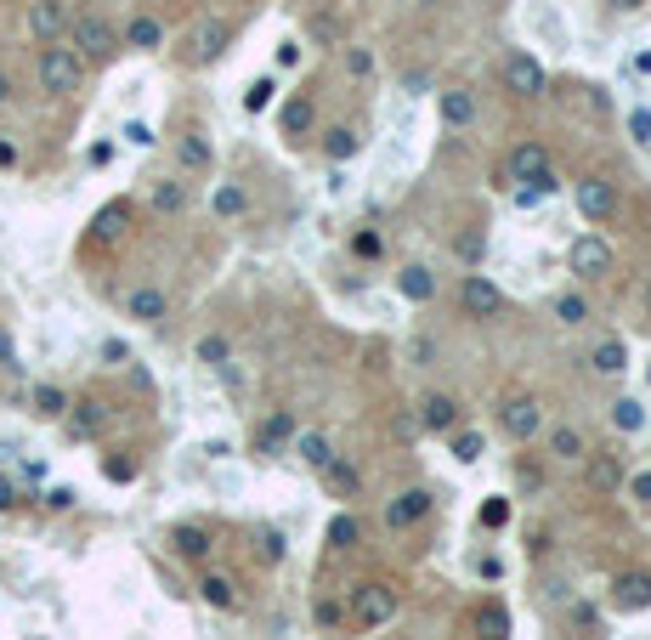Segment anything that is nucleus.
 <instances>
[{"label": "nucleus", "instance_id": "35", "mask_svg": "<svg viewBox=\"0 0 651 640\" xmlns=\"http://www.w3.org/2000/svg\"><path fill=\"white\" fill-rule=\"evenodd\" d=\"M555 318H561L567 329H578V323H589V301L583 295H561V301H555Z\"/></svg>", "mask_w": 651, "mask_h": 640}, {"label": "nucleus", "instance_id": "1", "mask_svg": "<svg viewBox=\"0 0 651 640\" xmlns=\"http://www.w3.org/2000/svg\"><path fill=\"white\" fill-rule=\"evenodd\" d=\"M80 80H85V57L74 52V45H45L40 52V85L52 91V97L80 91Z\"/></svg>", "mask_w": 651, "mask_h": 640}, {"label": "nucleus", "instance_id": "42", "mask_svg": "<svg viewBox=\"0 0 651 640\" xmlns=\"http://www.w3.org/2000/svg\"><path fill=\"white\" fill-rule=\"evenodd\" d=\"M454 249H459V261H470V267H476V261L487 255V239H482V232H464V239H459Z\"/></svg>", "mask_w": 651, "mask_h": 640}, {"label": "nucleus", "instance_id": "17", "mask_svg": "<svg viewBox=\"0 0 651 640\" xmlns=\"http://www.w3.org/2000/svg\"><path fill=\"white\" fill-rule=\"evenodd\" d=\"M420 425H425V431H454V425H459V402L442 397V392L425 397V402H420Z\"/></svg>", "mask_w": 651, "mask_h": 640}, {"label": "nucleus", "instance_id": "25", "mask_svg": "<svg viewBox=\"0 0 651 640\" xmlns=\"http://www.w3.org/2000/svg\"><path fill=\"white\" fill-rule=\"evenodd\" d=\"M289 436H294V419H289V414H272L267 425L255 431V454H277V448H284Z\"/></svg>", "mask_w": 651, "mask_h": 640}, {"label": "nucleus", "instance_id": "48", "mask_svg": "<svg viewBox=\"0 0 651 640\" xmlns=\"http://www.w3.org/2000/svg\"><path fill=\"white\" fill-rule=\"evenodd\" d=\"M629 131H634V142H651V114H646V108H634V114H629Z\"/></svg>", "mask_w": 651, "mask_h": 640}, {"label": "nucleus", "instance_id": "30", "mask_svg": "<svg viewBox=\"0 0 651 640\" xmlns=\"http://www.w3.org/2000/svg\"><path fill=\"white\" fill-rule=\"evenodd\" d=\"M159 40H165V28L153 23V18H131V28H125V45H136V52H159Z\"/></svg>", "mask_w": 651, "mask_h": 640}, {"label": "nucleus", "instance_id": "47", "mask_svg": "<svg viewBox=\"0 0 651 640\" xmlns=\"http://www.w3.org/2000/svg\"><path fill=\"white\" fill-rule=\"evenodd\" d=\"M261 561H284V533H261Z\"/></svg>", "mask_w": 651, "mask_h": 640}, {"label": "nucleus", "instance_id": "7", "mask_svg": "<svg viewBox=\"0 0 651 640\" xmlns=\"http://www.w3.org/2000/svg\"><path fill=\"white\" fill-rule=\"evenodd\" d=\"M459 301H464L470 318H499V312H504V289L487 284L482 272H470V278H464V289H459Z\"/></svg>", "mask_w": 651, "mask_h": 640}, {"label": "nucleus", "instance_id": "3", "mask_svg": "<svg viewBox=\"0 0 651 640\" xmlns=\"http://www.w3.org/2000/svg\"><path fill=\"white\" fill-rule=\"evenodd\" d=\"M68 28H74V52L91 57V62H108L119 52V35H114V23H108V18H91V12H85V18H74Z\"/></svg>", "mask_w": 651, "mask_h": 640}, {"label": "nucleus", "instance_id": "20", "mask_svg": "<svg viewBox=\"0 0 651 640\" xmlns=\"http://www.w3.org/2000/svg\"><path fill=\"white\" fill-rule=\"evenodd\" d=\"M442 119L447 125H454V131H464V125H470L476 119V97H470V91H464V85H454V91H442Z\"/></svg>", "mask_w": 651, "mask_h": 640}, {"label": "nucleus", "instance_id": "49", "mask_svg": "<svg viewBox=\"0 0 651 640\" xmlns=\"http://www.w3.org/2000/svg\"><path fill=\"white\" fill-rule=\"evenodd\" d=\"M0 369H18V340H12V329H0Z\"/></svg>", "mask_w": 651, "mask_h": 640}, {"label": "nucleus", "instance_id": "40", "mask_svg": "<svg viewBox=\"0 0 651 640\" xmlns=\"http://www.w3.org/2000/svg\"><path fill=\"white\" fill-rule=\"evenodd\" d=\"M284 131H289V136H301V131H312V102H306V97L284 108Z\"/></svg>", "mask_w": 651, "mask_h": 640}, {"label": "nucleus", "instance_id": "14", "mask_svg": "<svg viewBox=\"0 0 651 640\" xmlns=\"http://www.w3.org/2000/svg\"><path fill=\"white\" fill-rule=\"evenodd\" d=\"M125 227H131V205L119 198V205L97 210V222H91V239H97V244H119V239H125Z\"/></svg>", "mask_w": 651, "mask_h": 640}, {"label": "nucleus", "instance_id": "50", "mask_svg": "<svg viewBox=\"0 0 651 640\" xmlns=\"http://www.w3.org/2000/svg\"><path fill=\"white\" fill-rule=\"evenodd\" d=\"M510 522V505H504V498H493V505L482 510V527H504Z\"/></svg>", "mask_w": 651, "mask_h": 640}, {"label": "nucleus", "instance_id": "33", "mask_svg": "<svg viewBox=\"0 0 651 640\" xmlns=\"http://www.w3.org/2000/svg\"><path fill=\"white\" fill-rule=\"evenodd\" d=\"M210 205H215V215H227V222H232V215H244V205H250V198H244V187H215V198H210Z\"/></svg>", "mask_w": 651, "mask_h": 640}, {"label": "nucleus", "instance_id": "13", "mask_svg": "<svg viewBox=\"0 0 651 640\" xmlns=\"http://www.w3.org/2000/svg\"><path fill=\"white\" fill-rule=\"evenodd\" d=\"M550 170V153L538 148V142H521V148H510V165H504V176L510 182H538Z\"/></svg>", "mask_w": 651, "mask_h": 640}, {"label": "nucleus", "instance_id": "18", "mask_svg": "<svg viewBox=\"0 0 651 640\" xmlns=\"http://www.w3.org/2000/svg\"><path fill=\"white\" fill-rule=\"evenodd\" d=\"M198 595H205L215 612H232V606H238V584H232L227 572H205V579H198Z\"/></svg>", "mask_w": 651, "mask_h": 640}, {"label": "nucleus", "instance_id": "45", "mask_svg": "<svg viewBox=\"0 0 651 640\" xmlns=\"http://www.w3.org/2000/svg\"><path fill=\"white\" fill-rule=\"evenodd\" d=\"M125 142H131V148H153V142H159V136H153L142 119H131V125H125Z\"/></svg>", "mask_w": 651, "mask_h": 640}, {"label": "nucleus", "instance_id": "38", "mask_svg": "<svg viewBox=\"0 0 651 640\" xmlns=\"http://www.w3.org/2000/svg\"><path fill=\"white\" fill-rule=\"evenodd\" d=\"M181 165H188V170H210V142H205V136H181Z\"/></svg>", "mask_w": 651, "mask_h": 640}, {"label": "nucleus", "instance_id": "36", "mask_svg": "<svg viewBox=\"0 0 651 640\" xmlns=\"http://www.w3.org/2000/svg\"><path fill=\"white\" fill-rule=\"evenodd\" d=\"M612 425H617V431H640V425H646V409H640V402H634V397L612 402Z\"/></svg>", "mask_w": 651, "mask_h": 640}, {"label": "nucleus", "instance_id": "12", "mask_svg": "<svg viewBox=\"0 0 651 640\" xmlns=\"http://www.w3.org/2000/svg\"><path fill=\"white\" fill-rule=\"evenodd\" d=\"M583 482H589V493H617L629 482V471H623V459H617V454H589Z\"/></svg>", "mask_w": 651, "mask_h": 640}, {"label": "nucleus", "instance_id": "52", "mask_svg": "<svg viewBox=\"0 0 651 640\" xmlns=\"http://www.w3.org/2000/svg\"><path fill=\"white\" fill-rule=\"evenodd\" d=\"M346 62H351V74H358V80H363L368 69H374V57H368V52H358V45H351V52H346Z\"/></svg>", "mask_w": 651, "mask_h": 640}, {"label": "nucleus", "instance_id": "5", "mask_svg": "<svg viewBox=\"0 0 651 640\" xmlns=\"http://www.w3.org/2000/svg\"><path fill=\"white\" fill-rule=\"evenodd\" d=\"M578 210L589 215V222H612V215H617V182L583 176V182H578Z\"/></svg>", "mask_w": 651, "mask_h": 640}, {"label": "nucleus", "instance_id": "19", "mask_svg": "<svg viewBox=\"0 0 651 640\" xmlns=\"http://www.w3.org/2000/svg\"><path fill=\"white\" fill-rule=\"evenodd\" d=\"M170 544H176V555H188V561H205V555H210V527H198V522H181L176 533H170Z\"/></svg>", "mask_w": 651, "mask_h": 640}, {"label": "nucleus", "instance_id": "51", "mask_svg": "<svg viewBox=\"0 0 651 640\" xmlns=\"http://www.w3.org/2000/svg\"><path fill=\"white\" fill-rule=\"evenodd\" d=\"M351 249H358V255H368V261H374V255H380V239H374V232H358V239H351Z\"/></svg>", "mask_w": 651, "mask_h": 640}, {"label": "nucleus", "instance_id": "54", "mask_svg": "<svg viewBox=\"0 0 651 640\" xmlns=\"http://www.w3.org/2000/svg\"><path fill=\"white\" fill-rule=\"evenodd\" d=\"M629 493L640 498V505H651V471H640V476H634V482H629Z\"/></svg>", "mask_w": 651, "mask_h": 640}, {"label": "nucleus", "instance_id": "23", "mask_svg": "<svg viewBox=\"0 0 651 640\" xmlns=\"http://www.w3.org/2000/svg\"><path fill=\"white\" fill-rule=\"evenodd\" d=\"M294 454L312 465V471H323V465L334 459V448H329V436H323V431H294Z\"/></svg>", "mask_w": 651, "mask_h": 640}, {"label": "nucleus", "instance_id": "55", "mask_svg": "<svg viewBox=\"0 0 651 640\" xmlns=\"http://www.w3.org/2000/svg\"><path fill=\"white\" fill-rule=\"evenodd\" d=\"M102 357H108V363H125V357H131V346H125V340H108V346H102Z\"/></svg>", "mask_w": 651, "mask_h": 640}, {"label": "nucleus", "instance_id": "11", "mask_svg": "<svg viewBox=\"0 0 651 640\" xmlns=\"http://www.w3.org/2000/svg\"><path fill=\"white\" fill-rule=\"evenodd\" d=\"M504 85L516 91V97H544L550 80H544V69H538V62L526 57V52H516V57L504 62Z\"/></svg>", "mask_w": 651, "mask_h": 640}, {"label": "nucleus", "instance_id": "46", "mask_svg": "<svg viewBox=\"0 0 651 640\" xmlns=\"http://www.w3.org/2000/svg\"><path fill=\"white\" fill-rule=\"evenodd\" d=\"M74 505H80V493H74V488H52V493H45V510H74Z\"/></svg>", "mask_w": 651, "mask_h": 640}, {"label": "nucleus", "instance_id": "16", "mask_svg": "<svg viewBox=\"0 0 651 640\" xmlns=\"http://www.w3.org/2000/svg\"><path fill=\"white\" fill-rule=\"evenodd\" d=\"M125 312H131L136 323H159L165 312H170V301H165V289L148 284V289H131V295H125Z\"/></svg>", "mask_w": 651, "mask_h": 640}, {"label": "nucleus", "instance_id": "21", "mask_svg": "<svg viewBox=\"0 0 651 640\" xmlns=\"http://www.w3.org/2000/svg\"><path fill=\"white\" fill-rule=\"evenodd\" d=\"M323 482H329V493H340V498H358V493H363L358 465H346V459H329V465H323Z\"/></svg>", "mask_w": 651, "mask_h": 640}, {"label": "nucleus", "instance_id": "4", "mask_svg": "<svg viewBox=\"0 0 651 640\" xmlns=\"http://www.w3.org/2000/svg\"><path fill=\"white\" fill-rule=\"evenodd\" d=\"M567 261H572V272H578V278H600V272H612V244L595 239V232H583V239H572Z\"/></svg>", "mask_w": 651, "mask_h": 640}, {"label": "nucleus", "instance_id": "29", "mask_svg": "<svg viewBox=\"0 0 651 640\" xmlns=\"http://www.w3.org/2000/svg\"><path fill=\"white\" fill-rule=\"evenodd\" d=\"M35 414L40 419H63L68 414V392L63 385H35Z\"/></svg>", "mask_w": 651, "mask_h": 640}, {"label": "nucleus", "instance_id": "57", "mask_svg": "<svg viewBox=\"0 0 651 640\" xmlns=\"http://www.w3.org/2000/svg\"><path fill=\"white\" fill-rule=\"evenodd\" d=\"M6 97H12V80H6V74H0V108H6Z\"/></svg>", "mask_w": 651, "mask_h": 640}, {"label": "nucleus", "instance_id": "26", "mask_svg": "<svg viewBox=\"0 0 651 640\" xmlns=\"http://www.w3.org/2000/svg\"><path fill=\"white\" fill-rule=\"evenodd\" d=\"M358 148H363V136L351 131V125H334V131H323V153L340 165V159H358Z\"/></svg>", "mask_w": 651, "mask_h": 640}, {"label": "nucleus", "instance_id": "9", "mask_svg": "<svg viewBox=\"0 0 651 640\" xmlns=\"http://www.w3.org/2000/svg\"><path fill=\"white\" fill-rule=\"evenodd\" d=\"M63 28H68L63 0H35V6H28V35H35L40 45H57V40H63Z\"/></svg>", "mask_w": 651, "mask_h": 640}, {"label": "nucleus", "instance_id": "37", "mask_svg": "<svg viewBox=\"0 0 651 640\" xmlns=\"http://www.w3.org/2000/svg\"><path fill=\"white\" fill-rule=\"evenodd\" d=\"M358 539H363L358 516H334V522H329V544H334V550H351V544H358Z\"/></svg>", "mask_w": 651, "mask_h": 640}, {"label": "nucleus", "instance_id": "15", "mask_svg": "<svg viewBox=\"0 0 651 640\" xmlns=\"http://www.w3.org/2000/svg\"><path fill=\"white\" fill-rule=\"evenodd\" d=\"M227 40H232V23H221V18L198 23V35H193V57H198V62L221 57V52H227Z\"/></svg>", "mask_w": 651, "mask_h": 640}, {"label": "nucleus", "instance_id": "27", "mask_svg": "<svg viewBox=\"0 0 651 640\" xmlns=\"http://www.w3.org/2000/svg\"><path fill=\"white\" fill-rule=\"evenodd\" d=\"M148 205L159 210V215H181V210H188V187H181V182H159L148 193Z\"/></svg>", "mask_w": 651, "mask_h": 640}, {"label": "nucleus", "instance_id": "28", "mask_svg": "<svg viewBox=\"0 0 651 640\" xmlns=\"http://www.w3.org/2000/svg\"><path fill=\"white\" fill-rule=\"evenodd\" d=\"M102 425H108V409H102V402H80V409L68 414V431H74V436H97Z\"/></svg>", "mask_w": 651, "mask_h": 640}, {"label": "nucleus", "instance_id": "32", "mask_svg": "<svg viewBox=\"0 0 651 640\" xmlns=\"http://www.w3.org/2000/svg\"><path fill=\"white\" fill-rule=\"evenodd\" d=\"M550 454L555 459H583V436L572 431V425H555L550 431Z\"/></svg>", "mask_w": 651, "mask_h": 640}, {"label": "nucleus", "instance_id": "44", "mask_svg": "<svg viewBox=\"0 0 651 640\" xmlns=\"http://www.w3.org/2000/svg\"><path fill=\"white\" fill-rule=\"evenodd\" d=\"M102 476L108 482H136V465L131 459H102Z\"/></svg>", "mask_w": 651, "mask_h": 640}, {"label": "nucleus", "instance_id": "43", "mask_svg": "<svg viewBox=\"0 0 651 640\" xmlns=\"http://www.w3.org/2000/svg\"><path fill=\"white\" fill-rule=\"evenodd\" d=\"M572 623H578L583 635H595V629H600V612H595L589 601H572Z\"/></svg>", "mask_w": 651, "mask_h": 640}, {"label": "nucleus", "instance_id": "41", "mask_svg": "<svg viewBox=\"0 0 651 640\" xmlns=\"http://www.w3.org/2000/svg\"><path fill=\"white\" fill-rule=\"evenodd\" d=\"M272 91H277L272 80H255L250 91H244V108H250V114H267V108H272Z\"/></svg>", "mask_w": 651, "mask_h": 640}, {"label": "nucleus", "instance_id": "34", "mask_svg": "<svg viewBox=\"0 0 651 640\" xmlns=\"http://www.w3.org/2000/svg\"><path fill=\"white\" fill-rule=\"evenodd\" d=\"M482 454H487L482 431H459V436H454V459H459V465H476Z\"/></svg>", "mask_w": 651, "mask_h": 640}, {"label": "nucleus", "instance_id": "2", "mask_svg": "<svg viewBox=\"0 0 651 640\" xmlns=\"http://www.w3.org/2000/svg\"><path fill=\"white\" fill-rule=\"evenodd\" d=\"M397 618V589L391 584H358L351 589V623L358 629H380Z\"/></svg>", "mask_w": 651, "mask_h": 640}, {"label": "nucleus", "instance_id": "8", "mask_svg": "<svg viewBox=\"0 0 651 640\" xmlns=\"http://www.w3.org/2000/svg\"><path fill=\"white\" fill-rule=\"evenodd\" d=\"M430 505H437V493H430V488H408V493H397L391 505H385V527H414V522H425V516H430Z\"/></svg>", "mask_w": 651, "mask_h": 640}, {"label": "nucleus", "instance_id": "10", "mask_svg": "<svg viewBox=\"0 0 651 640\" xmlns=\"http://www.w3.org/2000/svg\"><path fill=\"white\" fill-rule=\"evenodd\" d=\"M612 601H617V612H646V606H651V572H640V567L617 572Z\"/></svg>", "mask_w": 651, "mask_h": 640}, {"label": "nucleus", "instance_id": "6", "mask_svg": "<svg viewBox=\"0 0 651 640\" xmlns=\"http://www.w3.org/2000/svg\"><path fill=\"white\" fill-rule=\"evenodd\" d=\"M499 419H504V431L516 436V442H533V436L544 431V409H538V397H510Z\"/></svg>", "mask_w": 651, "mask_h": 640}, {"label": "nucleus", "instance_id": "31", "mask_svg": "<svg viewBox=\"0 0 651 640\" xmlns=\"http://www.w3.org/2000/svg\"><path fill=\"white\" fill-rule=\"evenodd\" d=\"M198 363H210V369H232V346H227V335H205L198 340Z\"/></svg>", "mask_w": 651, "mask_h": 640}, {"label": "nucleus", "instance_id": "53", "mask_svg": "<svg viewBox=\"0 0 651 640\" xmlns=\"http://www.w3.org/2000/svg\"><path fill=\"white\" fill-rule=\"evenodd\" d=\"M0 510H18V482L0 476Z\"/></svg>", "mask_w": 651, "mask_h": 640}, {"label": "nucleus", "instance_id": "39", "mask_svg": "<svg viewBox=\"0 0 651 640\" xmlns=\"http://www.w3.org/2000/svg\"><path fill=\"white\" fill-rule=\"evenodd\" d=\"M482 629H487V640H510V618H504V606H499V601H487V606H482Z\"/></svg>", "mask_w": 651, "mask_h": 640}, {"label": "nucleus", "instance_id": "56", "mask_svg": "<svg viewBox=\"0 0 651 640\" xmlns=\"http://www.w3.org/2000/svg\"><path fill=\"white\" fill-rule=\"evenodd\" d=\"M12 165H18V148H12L6 136H0V170H12Z\"/></svg>", "mask_w": 651, "mask_h": 640}, {"label": "nucleus", "instance_id": "58", "mask_svg": "<svg viewBox=\"0 0 651 640\" xmlns=\"http://www.w3.org/2000/svg\"><path fill=\"white\" fill-rule=\"evenodd\" d=\"M612 6H634V0H612Z\"/></svg>", "mask_w": 651, "mask_h": 640}, {"label": "nucleus", "instance_id": "24", "mask_svg": "<svg viewBox=\"0 0 651 640\" xmlns=\"http://www.w3.org/2000/svg\"><path fill=\"white\" fill-rule=\"evenodd\" d=\"M397 284H402V295H408V301H437V272H430V267H402V278H397Z\"/></svg>", "mask_w": 651, "mask_h": 640}, {"label": "nucleus", "instance_id": "22", "mask_svg": "<svg viewBox=\"0 0 651 640\" xmlns=\"http://www.w3.org/2000/svg\"><path fill=\"white\" fill-rule=\"evenodd\" d=\"M589 369H595V374H607V380H612V374H623L629 369V352H623V340H600V346L595 352H589Z\"/></svg>", "mask_w": 651, "mask_h": 640}]
</instances>
